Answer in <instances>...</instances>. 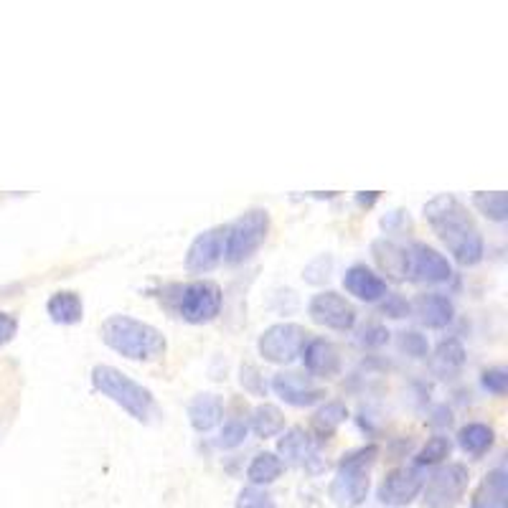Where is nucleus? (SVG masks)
Masks as SVG:
<instances>
[{
  "instance_id": "1a4fd4ad",
  "label": "nucleus",
  "mask_w": 508,
  "mask_h": 508,
  "mask_svg": "<svg viewBox=\"0 0 508 508\" xmlns=\"http://www.w3.org/2000/svg\"><path fill=\"white\" fill-rule=\"evenodd\" d=\"M308 315L313 323H318L328 331H338V334L353 331V325H356V308L343 295L334 293V290L313 295V300L308 303Z\"/></svg>"
},
{
  "instance_id": "39448f33",
  "label": "nucleus",
  "mask_w": 508,
  "mask_h": 508,
  "mask_svg": "<svg viewBox=\"0 0 508 508\" xmlns=\"http://www.w3.org/2000/svg\"><path fill=\"white\" fill-rule=\"evenodd\" d=\"M268 209H249L240 214L227 227L224 234V259L229 265H241L259 252V247L268 241L269 234Z\"/></svg>"
},
{
  "instance_id": "a878e982",
  "label": "nucleus",
  "mask_w": 508,
  "mask_h": 508,
  "mask_svg": "<svg viewBox=\"0 0 508 508\" xmlns=\"http://www.w3.org/2000/svg\"><path fill=\"white\" fill-rule=\"evenodd\" d=\"M473 206L481 212L485 219L503 224L508 216V203L503 191H475L473 193Z\"/></svg>"
},
{
  "instance_id": "dca6fc26",
  "label": "nucleus",
  "mask_w": 508,
  "mask_h": 508,
  "mask_svg": "<svg viewBox=\"0 0 508 508\" xmlns=\"http://www.w3.org/2000/svg\"><path fill=\"white\" fill-rule=\"evenodd\" d=\"M412 308H415V315L422 321V325H425V328H432V331L447 328L455 318L453 300H450L447 295L440 293L419 295Z\"/></svg>"
},
{
  "instance_id": "bb28decb",
  "label": "nucleus",
  "mask_w": 508,
  "mask_h": 508,
  "mask_svg": "<svg viewBox=\"0 0 508 508\" xmlns=\"http://www.w3.org/2000/svg\"><path fill=\"white\" fill-rule=\"evenodd\" d=\"M348 419V409L346 404H341V401H328V404H323L321 409L315 412L313 417V422H315V428L321 435H331L335 429L341 428L343 422Z\"/></svg>"
},
{
  "instance_id": "412c9836",
  "label": "nucleus",
  "mask_w": 508,
  "mask_h": 508,
  "mask_svg": "<svg viewBox=\"0 0 508 508\" xmlns=\"http://www.w3.org/2000/svg\"><path fill=\"white\" fill-rule=\"evenodd\" d=\"M466 366V348L457 338H445L432 353V372L440 379H455Z\"/></svg>"
},
{
  "instance_id": "c9c22d12",
  "label": "nucleus",
  "mask_w": 508,
  "mask_h": 508,
  "mask_svg": "<svg viewBox=\"0 0 508 508\" xmlns=\"http://www.w3.org/2000/svg\"><path fill=\"white\" fill-rule=\"evenodd\" d=\"M15 334H18V321L11 313H0V346L14 341Z\"/></svg>"
},
{
  "instance_id": "6e6552de",
  "label": "nucleus",
  "mask_w": 508,
  "mask_h": 508,
  "mask_svg": "<svg viewBox=\"0 0 508 508\" xmlns=\"http://www.w3.org/2000/svg\"><path fill=\"white\" fill-rule=\"evenodd\" d=\"M224 295L221 287L212 280H196L188 282L186 287L178 295V313L186 323L201 325V323H212L221 313Z\"/></svg>"
},
{
  "instance_id": "7c9ffc66",
  "label": "nucleus",
  "mask_w": 508,
  "mask_h": 508,
  "mask_svg": "<svg viewBox=\"0 0 508 508\" xmlns=\"http://www.w3.org/2000/svg\"><path fill=\"white\" fill-rule=\"evenodd\" d=\"M400 348L407 356H412V359H425L429 351V343L428 338L419 335L417 331H404V334H400Z\"/></svg>"
},
{
  "instance_id": "423d86ee",
  "label": "nucleus",
  "mask_w": 508,
  "mask_h": 508,
  "mask_svg": "<svg viewBox=\"0 0 508 508\" xmlns=\"http://www.w3.org/2000/svg\"><path fill=\"white\" fill-rule=\"evenodd\" d=\"M310 341V334L297 323H275L262 331L257 341L259 356L269 363H293L300 359L303 348Z\"/></svg>"
},
{
  "instance_id": "0eeeda50",
  "label": "nucleus",
  "mask_w": 508,
  "mask_h": 508,
  "mask_svg": "<svg viewBox=\"0 0 508 508\" xmlns=\"http://www.w3.org/2000/svg\"><path fill=\"white\" fill-rule=\"evenodd\" d=\"M470 473L463 463H447L425 478V506L428 508H455L468 491Z\"/></svg>"
},
{
  "instance_id": "9b49d317",
  "label": "nucleus",
  "mask_w": 508,
  "mask_h": 508,
  "mask_svg": "<svg viewBox=\"0 0 508 508\" xmlns=\"http://www.w3.org/2000/svg\"><path fill=\"white\" fill-rule=\"evenodd\" d=\"M425 485V473L422 468H397L389 473L387 478L379 485V501L384 506L404 508L422 494Z\"/></svg>"
},
{
  "instance_id": "f3484780",
  "label": "nucleus",
  "mask_w": 508,
  "mask_h": 508,
  "mask_svg": "<svg viewBox=\"0 0 508 508\" xmlns=\"http://www.w3.org/2000/svg\"><path fill=\"white\" fill-rule=\"evenodd\" d=\"M224 417V401L214 391H201L188 401V422L196 432L214 429Z\"/></svg>"
},
{
  "instance_id": "4468645a",
  "label": "nucleus",
  "mask_w": 508,
  "mask_h": 508,
  "mask_svg": "<svg viewBox=\"0 0 508 508\" xmlns=\"http://www.w3.org/2000/svg\"><path fill=\"white\" fill-rule=\"evenodd\" d=\"M409 278H415L417 282H428V285H440L453 278V265L435 247L415 244L409 252Z\"/></svg>"
},
{
  "instance_id": "f257e3e1",
  "label": "nucleus",
  "mask_w": 508,
  "mask_h": 508,
  "mask_svg": "<svg viewBox=\"0 0 508 508\" xmlns=\"http://www.w3.org/2000/svg\"><path fill=\"white\" fill-rule=\"evenodd\" d=\"M425 221L437 234V240L447 247L453 259L463 268H475L485 254L481 229L475 227L466 203L453 193H440L425 203Z\"/></svg>"
},
{
  "instance_id": "72a5a7b5",
  "label": "nucleus",
  "mask_w": 508,
  "mask_h": 508,
  "mask_svg": "<svg viewBox=\"0 0 508 508\" xmlns=\"http://www.w3.org/2000/svg\"><path fill=\"white\" fill-rule=\"evenodd\" d=\"M241 387L249 389V391H254V394H262L265 391V381L259 379V372L254 369V366H249V363H244L241 366Z\"/></svg>"
},
{
  "instance_id": "9d476101",
  "label": "nucleus",
  "mask_w": 508,
  "mask_h": 508,
  "mask_svg": "<svg viewBox=\"0 0 508 508\" xmlns=\"http://www.w3.org/2000/svg\"><path fill=\"white\" fill-rule=\"evenodd\" d=\"M278 457L282 466H293V468H306L313 475H318L325 468V460L321 457V450L315 440L310 437L303 428H290L280 440H278Z\"/></svg>"
},
{
  "instance_id": "f8f14e48",
  "label": "nucleus",
  "mask_w": 508,
  "mask_h": 508,
  "mask_svg": "<svg viewBox=\"0 0 508 508\" xmlns=\"http://www.w3.org/2000/svg\"><path fill=\"white\" fill-rule=\"evenodd\" d=\"M224 234L227 227H212L196 234L186 252V269L191 275H206L224 259Z\"/></svg>"
},
{
  "instance_id": "2f4dec72",
  "label": "nucleus",
  "mask_w": 508,
  "mask_h": 508,
  "mask_svg": "<svg viewBox=\"0 0 508 508\" xmlns=\"http://www.w3.org/2000/svg\"><path fill=\"white\" fill-rule=\"evenodd\" d=\"M481 384H483V389H488V391L495 394V397H503L508 389V372L503 369V366L488 369V372H483Z\"/></svg>"
},
{
  "instance_id": "473e14b6",
  "label": "nucleus",
  "mask_w": 508,
  "mask_h": 508,
  "mask_svg": "<svg viewBox=\"0 0 508 508\" xmlns=\"http://www.w3.org/2000/svg\"><path fill=\"white\" fill-rule=\"evenodd\" d=\"M359 341H362V346L366 348H379L384 346V343H389V331L384 325H379V323H372V325L363 328Z\"/></svg>"
},
{
  "instance_id": "2eb2a0df",
  "label": "nucleus",
  "mask_w": 508,
  "mask_h": 508,
  "mask_svg": "<svg viewBox=\"0 0 508 508\" xmlns=\"http://www.w3.org/2000/svg\"><path fill=\"white\" fill-rule=\"evenodd\" d=\"M343 287L348 295H353L356 300H363V303H379L389 295L387 280L366 265L348 268L343 275Z\"/></svg>"
},
{
  "instance_id": "393cba45",
  "label": "nucleus",
  "mask_w": 508,
  "mask_h": 508,
  "mask_svg": "<svg viewBox=\"0 0 508 508\" xmlns=\"http://www.w3.org/2000/svg\"><path fill=\"white\" fill-rule=\"evenodd\" d=\"M249 428L257 437H275L285 429V417H282L280 407L275 404H259L254 407L252 419H249Z\"/></svg>"
},
{
  "instance_id": "cd10ccee",
  "label": "nucleus",
  "mask_w": 508,
  "mask_h": 508,
  "mask_svg": "<svg viewBox=\"0 0 508 508\" xmlns=\"http://www.w3.org/2000/svg\"><path fill=\"white\" fill-rule=\"evenodd\" d=\"M450 450H453V442L447 440V437H442V435H435V437H429L425 442V447L417 453L415 463L417 468H425V466H437L442 460H447L450 457Z\"/></svg>"
},
{
  "instance_id": "7ed1b4c3",
  "label": "nucleus",
  "mask_w": 508,
  "mask_h": 508,
  "mask_svg": "<svg viewBox=\"0 0 508 508\" xmlns=\"http://www.w3.org/2000/svg\"><path fill=\"white\" fill-rule=\"evenodd\" d=\"M92 387L108 397L109 401H115L122 412L133 417L135 422L147 425L155 417V397L147 387H143L140 381H135L133 376H127L120 369L109 366V363H97L92 369Z\"/></svg>"
},
{
  "instance_id": "6ab92c4d",
  "label": "nucleus",
  "mask_w": 508,
  "mask_h": 508,
  "mask_svg": "<svg viewBox=\"0 0 508 508\" xmlns=\"http://www.w3.org/2000/svg\"><path fill=\"white\" fill-rule=\"evenodd\" d=\"M303 363L313 376H334L338 372V348L325 341V338H310L306 348H303Z\"/></svg>"
},
{
  "instance_id": "4be33fe9",
  "label": "nucleus",
  "mask_w": 508,
  "mask_h": 508,
  "mask_svg": "<svg viewBox=\"0 0 508 508\" xmlns=\"http://www.w3.org/2000/svg\"><path fill=\"white\" fill-rule=\"evenodd\" d=\"M46 313L49 318L59 325H74L84 318V303L81 295L74 290H59L49 297L46 303Z\"/></svg>"
},
{
  "instance_id": "20e7f679",
  "label": "nucleus",
  "mask_w": 508,
  "mask_h": 508,
  "mask_svg": "<svg viewBox=\"0 0 508 508\" xmlns=\"http://www.w3.org/2000/svg\"><path fill=\"white\" fill-rule=\"evenodd\" d=\"M376 457H379V447L376 445H366L353 453L341 457L335 478L331 481V501L341 508H356L362 506L369 495V485H372V468H374Z\"/></svg>"
},
{
  "instance_id": "ddd939ff",
  "label": "nucleus",
  "mask_w": 508,
  "mask_h": 508,
  "mask_svg": "<svg viewBox=\"0 0 508 508\" xmlns=\"http://www.w3.org/2000/svg\"><path fill=\"white\" fill-rule=\"evenodd\" d=\"M272 391L290 407H313L325 397V389L315 384L313 376L300 372H280L272 376Z\"/></svg>"
},
{
  "instance_id": "f704fd0d",
  "label": "nucleus",
  "mask_w": 508,
  "mask_h": 508,
  "mask_svg": "<svg viewBox=\"0 0 508 508\" xmlns=\"http://www.w3.org/2000/svg\"><path fill=\"white\" fill-rule=\"evenodd\" d=\"M409 310H412L409 308V303H404L397 295H387V297H384V313H387L389 318H404Z\"/></svg>"
},
{
  "instance_id": "c85d7f7f",
  "label": "nucleus",
  "mask_w": 508,
  "mask_h": 508,
  "mask_svg": "<svg viewBox=\"0 0 508 508\" xmlns=\"http://www.w3.org/2000/svg\"><path fill=\"white\" fill-rule=\"evenodd\" d=\"M247 435H249V425H247V422H241V419H229V422H224L221 435H219V447L234 450V447L244 445Z\"/></svg>"
},
{
  "instance_id": "aec40b11",
  "label": "nucleus",
  "mask_w": 508,
  "mask_h": 508,
  "mask_svg": "<svg viewBox=\"0 0 508 508\" xmlns=\"http://www.w3.org/2000/svg\"><path fill=\"white\" fill-rule=\"evenodd\" d=\"M473 508H508V473L494 468L473 494Z\"/></svg>"
},
{
  "instance_id": "b1692460",
  "label": "nucleus",
  "mask_w": 508,
  "mask_h": 508,
  "mask_svg": "<svg viewBox=\"0 0 508 508\" xmlns=\"http://www.w3.org/2000/svg\"><path fill=\"white\" fill-rule=\"evenodd\" d=\"M494 440V428H488L483 422H468L466 428H460V432H457V445L470 455H483L485 450H491Z\"/></svg>"
},
{
  "instance_id": "c756f323",
  "label": "nucleus",
  "mask_w": 508,
  "mask_h": 508,
  "mask_svg": "<svg viewBox=\"0 0 508 508\" xmlns=\"http://www.w3.org/2000/svg\"><path fill=\"white\" fill-rule=\"evenodd\" d=\"M237 508H280L275 501H272V495L268 491H262V488H257V485H247V488H241L240 495H237Z\"/></svg>"
},
{
  "instance_id": "a211bd4d",
  "label": "nucleus",
  "mask_w": 508,
  "mask_h": 508,
  "mask_svg": "<svg viewBox=\"0 0 508 508\" xmlns=\"http://www.w3.org/2000/svg\"><path fill=\"white\" fill-rule=\"evenodd\" d=\"M372 252H374V259L379 269L391 278V280H407L409 278V249H404L400 247L397 241H389V240H379L374 241V247H372Z\"/></svg>"
},
{
  "instance_id": "f03ea898",
  "label": "nucleus",
  "mask_w": 508,
  "mask_h": 508,
  "mask_svg": "<svg viewBox=\"0 0 508 508\" xmlns=\"http://www.w3.org/2000/svg\"><path fill=\"white\" fill-rule=\"evenodd\" d=\"M99 335L105 346L120 353L127 362H158L168 348L163 331L122 313L109 315L108 321L99 325Z\"/></svg>"
},
{
  "instance_id": "5701e85b",
  "label": "nucleus",
  "mask_w": 508,
  "mask_h": 508,
  "mask_svg": "<svg viewBox=\"0 0 508 508\" xmlns=\"http://www.w3.org/2000/svg\"><path fill=\"white\" fill-rule=\"evenodd\" d=\"M282 460L278 457L275 453H257L252 457V463H249V468H247V478L252 485H269V483H275L278 478L282 475Z\"/></svg>"
}]
</instances>
